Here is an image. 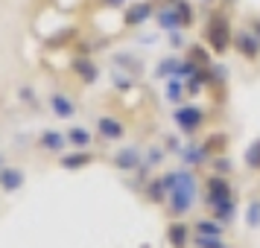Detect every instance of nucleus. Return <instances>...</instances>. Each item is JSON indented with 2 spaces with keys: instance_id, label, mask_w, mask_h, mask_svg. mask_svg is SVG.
<instances>
[{
  "instance_id": "nucleus-1",
  "label": "nucleus",
  "mask_w": 260,
  "mask_h": 248,
  "mask_svg": "<svg viewBox=\"0 0 260 248\" xmlns=\"http://www.w3.org/2000/svg\"><path fill=\"white\" fill-rule=\"evenodd\" d=\"M196 196H199V181L193 175V169H187V166L176 169V181H173V190L167 196V207H170L167 213L173 219H181L184 213L196 207Z\"/></svg>"
},
{
  "instance_id": "nucleus-2",
  "label": "nucleus",
  "mask_w": 260,
  "mask_h": 248,
  "mask_svg": "<svg viewBox=\"0 0 260 248\" xmlns=\"http://www.w3.org/2000/svg\"><path fill=\"white\" fill-rule=\"evenodd\" d=\"M205 41L211 44V50L216 56H225L231 50L234 41V26L228 24V18L222 12H211L208 15V24H205Z\"/></svg>"
},
{
  "instance_id": "nucleus-3",
  "label": "nucleus",
  "mask_w": 260,
  "mask_h": 248,
  "mask_svg": "<svg viewBox=\"0 0 260 248\" xmlns=\"http://www.w3.org/2000/svg\"><path fill=\"white\" fill-rule=\"evenodd\" d=\"M202 193H205V204H208V210L216 207V204H222V201L237 199V190H234V184H231V178L219 175V172H211V175L205 178Z\"/></svg>"
},
{
  "instance_id": "nucleus-4",
  "label": "nucleus",
  "mask_w": 260,
  "mask_h": 248,
  "mask_svg": "<svg viewBox=\"0 0 260 248\" xmlns=\"http://www.w3.org/2000/svg\"><path fill=\"white\" fill-rule=\"evenodd\" d=\"M173 120H176V126H178L181 134L193 137V134H199V129L208 123V111L199 108V105H187V102H181V105L176 108Z\"/></svg>"
},
{
  "instance_id": "nucleus-5",
  "label": "nucleus",
  "mask_w": 260,
  "mask_h": 248,
  "mask_svg": "<svg viewBox=\"0 0 260 248\" xmlns=\"http://www.w3.org/2000/svg\"><path fill=\"white\" fill-rule=\"evenodd\" d=\"M231 47H234V53L246 61V64H260V38L254 36L248 26L234 29V41H231Z\"/></svg>"
},
{
  "instance_id": "nucleus-6",
  "label": "nucleus",
  "mask_w": 260,
  "mask_h": 248,
  "mask_svg": "<svg viewBox=\"0 0 260 248\" xmlns=\"http://www.w3.org/2000/svg\"><path fill=\"white\" fill-rule=\"evenodd\" d=\"M173 181H176V169L173 172H164V175H155L152 181H146V199L152 201V204H164L167 196H170V190H173Z\"/></svg>"
},
{
  "instance_id": "nucleus-7",
  "label": "nucleus",
  "mask_w": 260,
  "mask_h": 248,
  "mask_svg": "<svg viewBox=\"0 0 260 248\" xmlns=\"http://www.w3.org/2000/svg\"><path fill=\"white\" fill-rule=\"evenodd\" d=\"M152 21L164 32H176V29H187L184 26V21H181V15H178V9L173 6V0H167V6H155V15H152Z\"/></svg>"
},
{
  "instance_id": "nucleus-8",
  "label": "nucleus",
  "mask_w": 260,
  "mask_h": 248,
  "mask_svg": "<svg viewBox=\"0 0 260 248\" xmlns=\"http://www.w3.org/2000/svg\"><path fill=\"white\" fill-rule=\"evenodd\" d=\"M96 134H100V140H106V143H117L126 137V126L117 117L103 114V117H96Z\"/></svg>"
},
{
  "instance_id": "nucleus-9",
  "label": "nucleus",
  "mask_w": 260,
  "mask_h": 248,
  "mask_svg": "<svg viewBox=\"0 0 260 248\" xmlns=\"http://www.w3.org/2000/svg\"><path fill=\"white\" fill-rule=\"evenodd\" d=\"M190 239H193V228L184 219H173L167 225V242H170V248H187Z\"/></svg>"
},
{
  "instance_id": "nucleus-10",
  "label": "nucleus",
  "mask_w": 260,
  "mask_h": 248,
  "mask_svg": "<svg viewBox=\"0 0 260 248\" xmlns=\"http://www.w3.org/2000/svg\"><path fill=\"white\" fill-rule=\"evenodd\" d=\"M111 164L117 166V169H123V172H129V169H141L143 166L141 146H123V149L111 158Z\"/></svg>"
},
{
  "instance_id": "nucleus-11",
  "label": "nucleus",
  "mask_w": 260,
  "mask_h": 248,
  "mask_svg": "<svg viewBox=\"0 0 260 248\" xmlns=\"http://www.w3.org/2000/svg\"><path fill=\"white\" fill-rule=\"evenodd\" d=\"M155 0H141V3H132L129 9H126V26H141V24H146L149 18L155 15Z\"/></svg>"
},
{
  "instance_id": "nucleus-12",
  "label": "nucleus",
  "mask_w": 260,
  "mask_h": 248,
  "mask_svg": "<svg viewBox=\"0 0 260 248\" xmlns=\"http://www.w3.org/2000/svg\"><path fill=\"white\" fill-rule=\"evenodd\" d=\"M50 111L56 114L59 120H71V117H76V102L71 99V94H61V91H53L50 94Z\"/></svg>"
},
{
  "instance_id": "nucleus-13",
  "label": "nucleus",
  "mask_w": 260,
  "mask_h": 248,
  "mask_svg": "<svg viewBox=\"0 0 260 248\" xmlns=\"http://www.w3.org/2000/svg\"><path fill=\"white\" fill-rule=\"evenodd\" d=\"M190 228H193V234H202V236H225V231H228V225H222L219 219H213L211 213L193 219Z\"/></svg>"
},
{
  "instance_id": "nucleus-14",
  "label": "nucleus",
  "mask_w": 260,
  "mask_h": 248,
  "mask_svg": "<svg viewBox=\"0 0 260 248\" xmlns=\"http://www.w3.org/2000/svg\"><path fill=\"white\" fill-rule=\"evenodd\" d=\"M71 143H68V134H61V131H41V137H38V149H44V152H64Z\"/></svg>"
},
{
  "instance_id": "nucleus-15",
  "label": "nucleus",
  "mask_w": 260,
  "mask_h": 248,
  "mask_svg": "<svg viewBox=\"0 0 260 248\" xmlns=\"http://www.w3.org/2000/svg\"><path fill=\"white\" fill-rule=\"evenodd\" d=\"M94 158L96 155L91 152V149H76V152H71V155H61L59 166L61 169H85L88 164H94Z\"/></svg>"
},
{
  "instance_id": "nucleus-16",
  "label": "nucleus",
  "mask_w": 260,
  "mask_h": 248,
  "mask_svg": "<svg viewBox=\"0 0 260 248\" xmlns=\"http://www.w3.org/2000/svg\"><path fill=\"white\" fill-rule=\"evenodd\" d=\"M64 134H68V143H71L73 149H91V143H94V131L85 129V126H73Z\"/></svg>"
},
{
  "instance_id": "nucleus-17",
  "label": "nucleus",
  "mask_w": 260,
  "mask_h": 248,
  "mask_svg": "<svg viewBox=\"0 0 260 248\" xmlns=\"http://www.w3.org/2000/svg\"><path fill=\"white\" fill-rule=\"evenodd\" d=\"M24 184V172L18 169V166H0V190H6V193H12Z\"/></svg>"
},
{
  "instance_id": "nucleus-18",
  "label": "nucleus",
  "mask_w": 260,
  "mask_h": 248,
  "mask_svg": "<svg viewBox=\"0 0 260 248\" xmlns=\"http://www.w3.org/2000/svg\"><path fill=\"white\" fill-rule=\"evenodd\" d=\"M73 70H76V76H79L85 85L96 82V76H100V70H96V64L91 59H76L73 61Z\"/></svg>"
},
{
  "instance_id": "nucleus-19",
  "label": "nucleus",
  "mask_w": 260,
  "mask_h": 248,
  "mask_svg": "<svg viewBox=\"0 0 260 248\" xmlns=\"http://www.w3.org/2000/svg\"><path fill=\"white\" fill-rule=\"evenodd\" d=\"M193 248H234L231 242H225V236H202V234H193Z\"/></svg>"
},
{
  "instance_id": "nucleus-20",
  "label": "nucleus",
  "mask_w": 260,
  "mask_h": 248,
  "mask_svg": "<svg viewBox=\"0 0 260 248\" xmlns=\"http://www.w3.org/2000/svg\"><path fill=\"white\" fill-rule=\"evenodd\" d=\"M173 6L178 9V15H181V21H184V26H193L196 24V12H193V6H190L187 0H173Z\"/></svg>"
},
{
  "instance_id": "nucleus-21",
  "label": "nucleus",
  "mask_w": 260,
  "mask_h": 248,
  "mask_svg": "<svg viewBox=\"0 0 260 248\" xmlns=\"http://www.w3.org/2000/svg\"><path fill=\"white\" fill-rule=\"evenodd\" d=\"M164 158H167V149L164 146H152V149H149V152L143 155V166H161L164 164Z\"/></svg>"
},
{
  "instance_id": "nucleus-22",
  "label": "nucleus",
  "mask_w": 260,
  "mask_h": 248,
  "mask_svg": "<svg viewBox=\"0 0 260 248\" xmlns=\"http://www.w3.org/2000/svg\"><path fill=\"white\" fill-rule=\"evenodd\" d=\"M178 64H181V59H173V56L164 59V61H158L155 76H167V79H170V76H176V73H178Z\"/></svg>"
},
{
  "instance_id": "nucleus-23",
  "label": "nucleus",
  "mask_w": 260,
  "mask_h": 248,
  "mask_svg": "<svg viewBox=\"0 0 260 248\" xmlns=\"http://www.w3.org/2000/svg\"><path fill=\"white\" fill-rule=\"evenodd\" d=\"M246 166L248 169H260V140L246 149Z\"/></svg>"
},
{
  "instance_id": "nucleus-24",
  "label": "nucleus",
  "mask_w": 260,
  "mask_h": 248,
  "mask_svg": "<svg viewBox=\"0 0 260 248\" xmlns=\"http://www.w3.org/2000/svg\"><path fill=\"white\" fill-rule=\"evenodd\" d=\"M248 29H251V32L260 38V15H257V12L251 15V21H248Z\"/></svg>"
},
{
  "instance_id": "nucleus-25",
  "label": "nucleus",
  "mask_w": 260,
  "mask_h": 248,
  "mask_svg": "<svg viewBox=\"0 0 260 248\" xmlns=\"http://www.w3.org/2000/svg\"><path fill=\"white\" fill-rule=\"evenodd\" d=\"M21 99H24V102H36V96H32L29 88H21Z\"/></svg>"
},
{
  "instance_id": "nucleus-26",
  "label": "nucleus",
  "mask_w": 260,
  "mask_h": 248,
  "mask_svg": "<svg viewBox=\"0 0 260 248\" xmlns=\"http://www.w3.org/2000/svg\"><path fill=\"white\" fill-rule=\"evenodd\" d=\"M129 0H106V6H126Z\"/></svg>"
},
{
  "instance_id": "nucleus-27",
  "label": "nucleus",
  "mask_w": 260,
  "mask_h": 248,
  "mask_svg": "<svg viewBox=\"0 0 260 248\" xmlns=\"http://www.w3.org/2000/svg\"><path fill=\"white\" fill-rule=\"evenodd\" d=\"M199 3H205V6H213V3H216V0H199Z\"/></svg>"
}]
</instances>
